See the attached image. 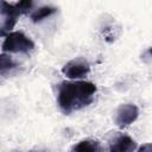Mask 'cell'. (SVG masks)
<instances>
[{"label":"cell","instance_id":"obj_10","mask_svg":"<svg viewBox=\"0 0 152 152\" xmlns=\"http://www.w3.org/2000/svg\"><path fill=\"white\" fill-rule=\"evenodd\" d=\"M15 6L19 8V11L21 12V14H26L28 13L32 7H33V0H19Z\"/></svg>","mask_w":152,"mask_h":152},{"label":"cell","instance_id":"obj_5","mask_svg":"<svg viewBox=\"0 0 152 152\" xmlns=\"http://www.w3.org/2000/svg\"><path fill=\"white\" fill-rule=\"evenodd\" d=\"M139 116V108L133 103L121 104L115 115V124L119 127H126L133 124Z\"/></svg>","mask_w":152,"mask_h":152},{"label":"cell","instance_id":"obj_2","mask_svg":"<svg viewBox=\"0 0 152 152\" xmlns=\"http://www.w3.org/2000/svg\"><path fill=\"white\" fill-rule=\"evenodd\" d=\"M34 49V43L23 32L13 31L5 36L2 43V52L28 53Z\"/></svg>","mask_w":152,"mask_h":152},{"label":"cell","instance_id":"obj_4","mask_svg":"<svg viewBox=\"0 0 152 152\" xmlns=\"http://www.w3.org/2000/svg\"><path fill=\"white\" fill-rule=\"evenodd\" d=\"M21 15V12L15 6V4H8L6 0L1 1V33L5 36L6 31H11L17 24L18 18Z\"/></svg>","mask_w":152,"mask_h":152},{"label":"cell","instance_id":"obj_8","mask_svg":"<svg viewBox=\"0 0 152 152\" xmlns=\"http://www.w3.org/2000/svg\"><path fill=\"white\" fill-rule=\"evenodd\" d=\"M101 146L99 144V141L96 140H91V139H86L80 141L77 145H75L72 147V151H101Z\"/></svg>","mask_w":152,"mask_h":152},{"label":"cell","instance_id":"obj_12","mask_svg":"<svg viewBox=\"0 0 152 152\" xmlns=\"http://www.w3.org/2000/svg\"><path fill=\"white\" fill-rule=\"evenodd\" d=\"M145 55H147V56L152 57V48H148V50L146 51V53H145Z\"/></svg>","mask_w":152,"mask_h":152},{"label":"cell","instance_id":"obj_1","mask_svg":"<svg viewBox=\"0 0 152 152\" xmlns=\"http://www.w3.org/2000/svg\"><path fill=\"white\" fill-rule=\"evenodd\" d=\"M97 88L83 80L63 81L57 87V103L64 114H70L89 106L94 101Z\"/></svg>","mask_w":152,"mask_h":152},{"label":"cell","instance_id":"obj_11","mask_svg":"<svg viewBox=\"0 0 152 152\" xmlns=\"http://www.w3.org/2000/svg\"><path fill=\"white\" fill-rule=\"evenodd\" d=\"M138 151H152V144H145L138 148Z\"/></svg>","mask_w":152,"mask_h":152},{"label":"cell","instance_id":"obj_3","mask_svg":"<svg viewBox=\"0 0 152 152\" xmlns=\"http://www.w3.org/2000/svg\"><path fill=\"white\" fill-rule=\"evenodd\" d=\"M62 72L69 80H81L90 72V65L86 59L76 58L64 64Z\"/></svg>","mask_w":152,"mask_h":152},{"label":"cell","instance_id":"obj_9","mask_svg":"<svg viewBox=\"0 0 152 152\" xmlns=\"http://www.w3.org/2000/svg\"><path fill=\"white\" fill-rule=\"evenodd\" d=\"M17 65L18 64L10 56H7L6 52H2V55L0 57V71H1L2 76H5L7 71H11L14 68H17Z\"/></svg>","mask_w":152,"mask_h":152},{"label":"cell","instance_id":"obj_6","mask_svg":"<svg viewBox=\"0 0 152 152\" xmlns=\"http://www.w3.org/2000/svg\"><path fill=\"white\" fill-rule=\"evenodd\" d=\"M137 148L135 141L125 134H120L116 138H114V140L110 141L109 144V150L110 151H118V152H126V151H133Z\"/></svg>","mask_w":152,"mask_h":152},{"label":"cell","instance_id":"obj_7","mask_svg":"<svg viewBox=\"0 0 152 152\" xmlns=\"http://www.w3.org/2000/svg\"><path fill=\"white\" fill-rule=\"evenodd\" d=\"M56 12H57V8L56 7H52V6H42V7L37 8L34 12L31 13L30 19H31L32 23L37 24V23H40L42 20L51 17Z\"/></svg>","mask_w":152,"mask_h":152}]
</instances>
